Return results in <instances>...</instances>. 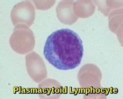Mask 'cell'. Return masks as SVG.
<instances>
[{"label":"cell","mask_w":123,"mask_h":99,"mask_svg":"<svg viewBox=\"0 0 123 99\" xmlns=\"http://www.w3.org/2000/svg\"><path fill=\"white\" fill-rule=\"evenodd\" d=\"M36 10L34 6L29 1L18 3L14 5L11 13V19L13 25L25 24L31 26L35 19Z\"/></svg>","instance_id":"277c9868"},{"label":"cell","mask_w":123,"mask_h":99,"mask_svg":"<svg viewBox=\"0 0 123 99\" xmlns=\"http://www.w3.org/2000/svg\"><path fill=\"white\" fill-rule=\"evenodd\" d=\"M37 93L41 99H59L62 94V86L56 80L46 79L39 83Z\"/></svg>","instance_id":"8992f818"},{"label":"cell","mask_w":123,"mask_h":99,"mask_svg":"<svg viewBox=\"0 0 123 99\" xmlns=\"http://www.w3.org/2000/svg\"><path fill=\"white\" fill-rule=\"evenodd\" d=\"M74 1L65 0L58 3L56 7V16L61 22L66 25H72L78 20V17L74 13L73 5Z\"/></svg>","instance_id":"52a82bcc"},{"label":"cell","mask_w":123,"mask_h":99,"mask_svg":"<svg viewBox=\"0 0 123 99\" xmlns=\"http://www.w3.org/2000/svg\"><path fill=\"white\" fill-rule=\"evenodd\" d=\"M12 49L20 55L28 54L32 51L36 44L35 36L30 27L25 24L15 27L10 38Z\"/></svg>","instance_id":"7a4b0ae2"},{"label":"cell","mask_w":123,"mask_h":99,"mask_svg":"<svg viewBox=\"0 0 123 99\" xmlns=\"http://www.w3.org/2000/svg\"><path fill=\"white\" fill-rule=\"evenodd\" d=\"M55 1H38V0H35L33 1L36 9L38 10H42V11H46L51 8L55 3Z\"/></svg>","instance_id":"30bf717a"},{"label":"cell","mask_w":123,"mask_h":99,"mask_svg":"<svg viewBox=\"0 0 123 99\" xmlns=\"http://www.w3.org/2000/svg\"><path fill=\"white\" fill-rule=\"evenodd\" d=\"M93 3H94L98 7V10L101 11L104 16L105 17H107L109 16L110 12L112 10L107 7L105 1H93Z\"/></svg>","instance_id":"8fae6325"},{"label":"cell","mask_w":123,"mask_h":99,"mask_svg":"<svg viewBox=\"0 0 123 99\" xmlns=\"http://www.w3.org/2000/svg\"><path fill=\"white\" fill-rule=\"evenodd\" d=\"M110 30L117 36L119 42L123 43V8L113 10L109 14Z\"/></svg>","instance_id":"ba28073f"},{"label":"cell","mask_w":123,"mask_h":99,"mask_svg":"<svg viewBox=\"0 0 123 99\" xmlns=\"http://www.w3.org/2000/svg\"><path fill=\"white\" fill-rule=\"evenodd\" d=\"M27 73L33 81L40 83L48 76L47 67L42 57L35 51L29 52L25 57Z\"/></svg>","instance_id":"5b68a950"},{"label":"cell","mask_w":123,"mask_h":99,"mask_svg":"<svg viewBox=\"0 0 123 99\" xmlns=\"http://www.w3.org/2000/svg\"><path fill=\"white\" fill-rule=\"evenodd\" d=\"M43 55L56 69L67 71L78 67L84 55L82 41L75 32L68 29L56 31L48 36Z\"/></svg>","instance_id":"6da1fadb"},{"label":"cell","mask_w":123,"mask_h":99,"mask_svg":"<svg viewBox=\"0 0 123 99\" xmlns=\"http://www.w3.org/2000/svg\"><path fill=\"white\" fill-rule=\"evenodd\" d=\"M106 4L111 10H117L123 7V1H105Z\"/></svg>","instance_id":"7c38bea8"},{"label":"cell","mask_w":123,"mask_h":99,"mask_svg":"<svg viewBox=\"0 0 123 99\" xmlns=\"http://www.w3.org/2000/svg\"><path fill=\"white\" fill-rule=\"evenodd\" d=\"M74 13L78 18H88L91 17L96 11V5L89 0L76 1L73 5Z\"/></svg>","instance_id":"9c48e42d"},{"label":"cell","mask_w":123,"mask_h":99,"mask_svg":"<svg viewBox=\"0 0 123 99\" xmlns=\"http://www.w3.org/2000/svg\"><path fill=\"white\" fill-rule=\"evenodd\" d=\"M77 78L81 88L90 90L102 88L101 82L102 73L94 64L88 63L82 66L78 72Z\"/></svg>","instance_id":"3957f363"}]
</instances>
